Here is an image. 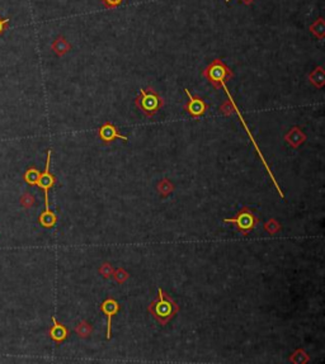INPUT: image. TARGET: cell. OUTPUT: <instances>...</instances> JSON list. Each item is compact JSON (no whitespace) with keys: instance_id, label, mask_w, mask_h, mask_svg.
I'll list each match as a JSON object with an SVG mask.
<instances>
[{"instance_id":"603a6c76","label":"cell","mask_w":325,"mask_h":364,"mask_svg":"<svg viewBox=\"0 0 325 364\" xmlns=\"http://www.w3.org/2000/svg\"><path fill=\"white\" fill-rule=\"evenodd\" d=\"M103 3L107 8H116L122 3V0H103Z\"/></svg>"},{"instance_id":"7402d4cb","label":"cell","mask_w":325,"mask_h":364,"mask_svg":"<svg viewBox=\"0 0 325 364\" xmlns=\"http://www.w3.org/2000/svg\"><path fill=\"white\" fill-rule=\"evenodd\" d=\"M113 270H115V269H113V267L110 264V263H103V264L99 267V274H101L103 278L108 279V278H111V277H112Z\"/></svg>"},{"instance_id":"cb8c5ba5","label":"cell","mask_w":325,"mask_h":364,"mask_svg":"<svg viewBox=\"0 0 325 364\" xmlns=\"http://www.w3.org/2000/svg\"><path fill=\"white\" fill-rule=\"evenodd\" d=\"M233 109H234V103L230 104V107H227L226 104H222L221 106V112L224 114H226V116H229V114L233 112Z\"/></svg>"},{"instance_id":"2e32d148","label":"cell","mask_w":325,"mask_h":364,"mask_svg":"<svg viewBox=\"0 0 325 364\" xmlns=\"http://www.w3.org/2000/svg\"><path fill=\"white\" fill-rule=\"evenodd\" d=\"M290 362L296 364H305L310 362V357H309V354L306 353L305 351H303V349H297V351L290 357Z\"/></svg>"},{"instance_id":"d4e9b609","label":"cell","mask_w":325,"mask_h":364,"mask_svg":"<svg viewBox=\"0 0 325 364\" xmlns=\"http://www.w3.org/2000/svg\"><path fill=\"white\" fill-rule=\"evenodd\" d=\"M8 23H9V19H0V34L5 31V28H6V25H8Z\"/></svg>"},{"instance_id":"3957f363","label":"cell","mask_w":325,"mask_h":364,"mask_svg":"<svg viewBox=\"0 0 325 364\" xmlns=\"http://www.w3.org/2000/svg\"><path fill=\"white\" fill-rule=\"evenodd\" d=\"M203 76L215 86L216 89H220L227 80L233 78V71L221 60H215L206 67L203 71Z\"/></svg>"},{"instance_id":"7a4b0ae2","label":"cell","mask_w":325,"mask_h":364,"mask_svg":"<svg viewBox=\"0 0 325 364\" xmlns=\"http://www.w3.org/2000/svg\"><path fill=\"white\" fill-rule=\"evenodd\" d=\"M135 104L146 117H154L164 106V100L153 88H149L140 90L138 98L135 99Z\"/></svg>"},{"instance_id":"ffe728a7","label":"cell","mask_w":325,"mask_h":364,"mask_svg":"<svg viewBox=\"0 0 325 364\" xmlns=\"http://www.w3.org/2000/svg\"><path fill=\"white\" fill-rule=\"evenodd\" d=\"M19 202L20 204H22V207H24V208H31V207H33L34 204V197L31 194V193L25 192L20 195Z\"/></svg>"},{"instance_id":"ac0fdd59","label":"cell","mask_w":325,"mask_h":364,"mask_svg":"<svg viewBox=\"0 0 325 364\" xmlns=\"http://www.w3.org/2000/svg\"><path fill=\"white\" fill-rule=\"evenodd\" d=\"M281 228H282V226H281V223L278 222L277 220H275V218H269V220L264 223V230H266L269 235L278 234L281 231Z\"/></svg>"},{"instance_id":"d6986e66","label":"cell","mask_w":325,"mask_h":364,"mask_svg":"<svg viewBox=\"0 0 325 364\" xmlns=\"http://www.w3.org/2000/svg\"><path fill=\"white\" fill-rule=\"evenodd\" d=\"M112 277H113V278H115V281L117 282L118 284H124L125 282H126L127 279H129L130 274L126 272V270L124 269V268H117V269H116V270H113Z\"/></svg>"},{"instance_id":"7c38bea8","label":"cell","mask_w":325,"mask_h":364,"mask_svg":"<svg viewBox=\"0 0 325 364\" xmlns=\"http://www.w3.org/2000/svg\"><path fill=\"white\" fill-rule=\"evenodd\" d=\"M309 80L311 81V84H313L315 88H323L325 84V75L323 67L322 66L317 67L314 71L311 72L310 75H309Z\"/></svg>"},{"instance_id":"6da1fadb","label":"cell","mask_w":325,"mask_h":364,"mask_svg":"<svg viewBox=\"0 0 325 364\" xmlns=\"http://www.w3.org/2000/svg\"><path fill=\"white\" fill-rule=\"evenodd\" d=\"M148 311L160 325L165 326L179 312V306L168 293L158 288V298L149 305Z\"/></svg>"},{"instance_id":"8992f818","label":"cell","mask_w":325,"mask_h":364,"mask_svg":"<svg viewBox=\"0 0 325 364\" xmlns=\"http://www.w3.org/2000/svg\"><path fill=\"white\" fill-rule=\"evenodd\" d=\"M188 95V103L184 106L185 111L189 113V116L193 118H199L202 117L203 114L207 112L208 104L206 103L205 100L201 99L199 97H196V95H192L191 92L188 89L184 90Z\"/></svg>"},{"instance_id":"9c48e42d","label":"cell","mask_w":325,"mask_h":364,"mask_svg":"<svg viewBox=\"0 0 325 364\" xmlns=\"http://www.w3.org/2000/svg\"><path fill=\"white\" fill-rule=\"evenodd\" d=\"M48 337L55 343H62L69 338V329L61 323H59L56 317L52 316V325L48 330Z\"/></svg>"},{"instance_id":"ba28073f","label":"cell","mask_w":325,"mask_h":364,"mask_svg":"<svg viewBox=\"0 0 325 364\" xmlns=\"http://www.w3.org/2000/svg\"><path fill=\"white\" fill-rule=\"evenodd\" d=\"M99 139L103 144L108 145L111 142L115 141L116 139H120V140H124L125 142L129 141V137L124 136V135H121L118 132V130L116 128V126L113 125L112 122H106L104 125H102V127L99 128Z\"/></svg>"},{"instance_id":"52a82bcc","label":"cell","mask_w":325,"mask_h":364,"mask_svg":"<svg viewBox=\"0 0 325 364\" xmlns=\"http://www.w3.org/2000/svg\"><path fill=\"white\" fill-rule=\"evenodd\" d=\"M101 311L107 316V339H111L112 335V317L120 311V303L113 297H108L102 302Z\"/></svg>"},{"instance_id":"4fadbf2b","label":"cell","mask_w":325,"mask_h":364,"mask_svg":"<svg viewBox=\"0 0 325 364\" xmlns=\"http://www.w3.org/2000/svg\"><path fill=\"white\" fill-rule=\"evenodd\" d=\"M75 333L79 338H81V339H87L90 334L93 333V326L90 325L88 321L83 320V321H80V323L76 325Z\"/></svg>"},{"instance_id":"277c9868","label":"cell","mask_w":325,"mask_h":364,"mask_svg":"<svg viewBox=\"0 0 325 364\" xmlns=\"http://www.w3.org/2000/svg\"><path fill=\"white\" fill-rule=\"evenodd\" d=\"M225 223H233L241 235L247 236L250 231L254 230L259 223V218L254 214V212L249 207L244 206L240 211L236 213L234 218H225Z\"/></svg>"},{"instance_id":"484cf974","label":"cell","mask_w":325,"mask_h":364,"mask_svg":"<svg viewBox=\"0 0 325 364\" xmlns=\"http://www.w3.org/2000/svg\"><path fill=\"white\" fill-rule=\"evenodd\" d=\"M226 1H227V3H229L230 0H226ZM241 1H243V3H245V4H250V3H253L254 0H241Z\"/></svg>"},{"instance_id":"8fae6325","label":"cell","mask_w":325,"mask_h":364,"mask_svg":"<svg viewBox=\"0 0 325 364\" xmlns=\"http://www.w3.org/2000/svg\"><path fill=\"white\" fill-rule=\"evenodd\" d=\"M38 222H39V225L42 226V227H45V228H52L53 226L56 225V222H57V216H56V213H55V212L51 211L50 208L45 209V211H43L42 213L39 214Z\"/></svg>"},{"instance_id":"5b68a950","label":"cell","mask_w":325,"mask_h":364,"mask_svg":"<svg viewBox=\"0 0 325 364\" xmlns=\"http://www.w3.org/2000/svg\"><path fill=\"white\" fill-rule=\"evenodd\" d=\"M51 155H52V150H48L47 151V160H46V168H45V172L41 173L39 174V178L37 181V186L42 189L43 192H45V206L46 209L50 208V202H48V192H50V189L55 185L56 183V178L51 174L50 172V164H51Z\"/></svg>"},{"instance_id":"5bb4252c","label":"cell","mask_w":325,"mask_h":364,"mask_svg":"<svg viewBox=\"0 0 325 364\" xmlns=\"http://www.w3.org/2000/svg\"><path fill=\"white\" fill-rule=\"evenodd\" d=\"M157 190L162 197H168L174 190V184L169 179H162V181H160L158 183Z\"/></svg>"},{"instance_id":"30bf717a","label":"cell","mask_w":325,"mask_h":364,"mask_svg":"<svg viewBox=\"0 0 325 364\" xmlns=\"http://www.w3.org/2000/svg\"><path fill=\"white\" fill-rule=\"evenodd\" d=\"M285 141L291 146L292 149H299L304 142L306 141V135L304 134L300 127H292L291 130L285 135Z\"/></svg>"},{"instance_id":"9a60e30c","label":"cell","mask_w":325,"mask_h":364,"mask_svg":"<svg viewBox=\"0 0 325 364\" xmlns=\"http://www.w3.org/2000/svg\"><path fill=\"white\" fill-rule=\"evenodd\" d=\"M69 48H70V46H69V43H67V42L65 41V38H62V37H59V38L52 43V50L59 56L66 53L67 51H69Z\"/></svg>"},{"instance_id":"e0dca14e","label":"cell","mask_w":325,"mask_h":364,"mask_svg":"<svg viewBox=\"0 0 325 364\" xmlns=\"http://www.w3.org/2000/svg\"><path fill=\"white\" fill-rule=\"evenodd\" d=\"M39 174H41V173L38 172V169H36V168H29V169H27V172L24 173L23 179H24V182L28 184V185H36L37 181H38L39 178Z\"/></svg>"},{"instance_id":"44dd1931","label":"cell","mask_w":325,"mask_h":364,"mask_svg":"<svg viewBox=\"0 0 325 364\" xmlns=\"http://www.w3.org/2000/svg\"><path fill=\"white\" fill-rule=\"evenodd\" d=\"M311 32L315 34V36H318L319 38H323L324 37V33H325V27H324V22H323V19L320 18L319 20H318L315 24L311 25Z\"/></svg>"}]
</instances>
